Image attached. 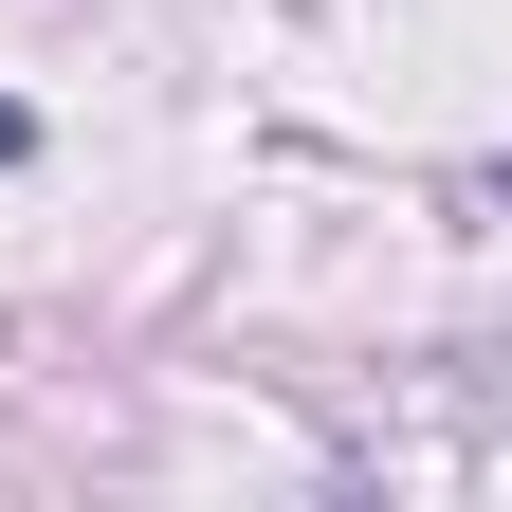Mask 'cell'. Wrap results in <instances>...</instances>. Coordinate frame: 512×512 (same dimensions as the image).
<instances>
[{
	"instance_id": "obj_1",
	"label": "cell",
	"mask_w": 512,
	"mask_h": 512,
	"mask_svg": "<svg viewBox=\"0 0 512 512\" xmlns=\"http://www.w3.org/2000/svg\"><path fill=\"white\" fill-rule=\"evenodd\" d=\"M19 147H37V128H19V110H0V165H19Z\"/></svg>"
}]
</instances>
